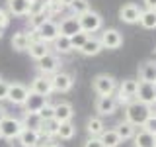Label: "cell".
Here are the masks:
<instances>
[{
  "label": "cell",
  "instance_id": "36",
  "mask_svg": "<svg viewBox=\"0 0 156 147\" xmlns=\"http://www.w3.org/2000/svg\"><path fill=\"white\" fill-rule=\"evenodd\" d=\"M37 114H39V118H41L43 122H47V120H51V118H55V104H49V102H47V104L37 112Z\"/></svg>",
  "mask_w": 156,
  "mask_h": 147
},
{
  "label": "cell",
  "instance_id": "48",
  "mask_svg": "<svg viewBox=\"0 0 156 147\" xmlns=\"http://www.w3.org/2000/svg\"><path fill=\"white\" fill-rule=\"evenodd\" d=\"M0 37H2V32H0Z\"/></svg>",
  "mask_w": 156,
  "mask_h": 147
},
{
  "label": "cell",
  "instance_id": "19",
  "mask_svg": "<svg viewBox=\"0 0 156 147\" xmlns=\"http://www.w3.org/2000/svg\"><path fill=\"white\" fill-rule=\"evenodd\" d=\"M31 8V0H10L8 14L10 16H27Z\"/></svg>",
  "mask_w": 156,
  "mask_h": 147
},
{
  "label": "cell",
  "instance_id": "5",
  "mask_svg": "<svg viewBox=\"0 0 156 147\" xmlns=\"http://www.w3.org/2000/svg\"><path fill=\"white\" fill-rule=\"evenodd\" d=\"M22 122L14 116H6L0 122V139H18V135L22 134Z\"/></svg>",
  "mask_w": 156,
  "mask_h": 147
},
{
  "label": "cell",
  "instance_id": "39",
  "mask_svg": "<svg viewBox=\"0 0 156 147\" xmlns=\"http://www.w3.org/2000/svg\"><path fill=\"white\" fill-rule=\"evenodd\" d=\"M84 147H104V143L100 141V137H88Z\"/></svg>",
  "mask_w": 156,
  "mask_h": 147
},
{
  "label": "cell",
  "instance_id": "14",
  "mask_svg": "<svg viewBox=\"0 0 156 147\" xmlns=\"http://www.w3.org/2000/svg\"><path fill=\"white\" fill-rule=\"evenodd\" d=\"M29 90L35 92V94H41V96L49 98V96L53 94V86H51V81H49V77L37 75V77L31 81V85H29Z\"/></svg>",
  "mask_w": 156,
  "mask_h": 147
},
{
  "label": "cell",
  "instance_id": "33",
  "mask_svg": "<svg viewBox=\"0 0 156 147\" xmlns=\"http://www.w3.org/2000/svg\"><path fill=\"white\" fill-rule=\"evenodd\" d=\"M74 134H76V126L72 124V122H65V124H61V127H58L57 137L62 139V141H68V139L74 137Z\"/></svg>",
  "mask_w": 156,
  "mask_h": 147
},
{
  "label": "cell",
  "instance_id": "32",
  "mask_svg": "<svg viewBox=\"0 0 156 147\" xmlns=\"http://www.w3.org/2000/svg\"><path fill=\"white\" fill-rule=\"evenodd\" d=\"M100 141L104 143V147H119L121 145V139H119V135L115 134V130H105L104 134L100 135Z\"/></svg>",
  "mask_w": 156,
  "mask_h": 147
},
{
  "label": "cell",
  "instance_id": "6",
  "mask_svg": "<svg viewBox=\"0 0 156 147\" xmlns=\"http://www.w3.org/2000/svg\"><path fill=\"white\" fill-rule=\"evenodd\" d=\"M98 39H100V43H101L104 49H119L123 45V33H121L119 29H115V28L104 29Z\"/></svg>",
  "mask_w": 156,
  "mask_h": 147
},
{
  "label": "cell",
  "instance_id": "50",
  "mask_svg": "<svg viewBox=\"0 0 156 147\" xmlns=\"http://www.w3.org/2000/svg\"><path fill=\"white\" fill-rule=\"evenodd\" d=\"M8 2H10V0H8Z\"/></svg>",
  "mask_w": 156,
  "mask_h": 147
},
{
  "label": "cell",
  "instance_id": "11",
  "mask_svg": "<svg viewBox=\"0 0 156 147\" xmlns=\"http://www.w3.org/2000/svg\"><path fill=\"white\" fill-rule=\"evenodd\" d=\"M140 12H143L140 6H136L135 2H127L119 8V20L125 22V24H129V26H133V24H139Z\"/></svg>",
  "mask_w": 156,
  "mask_h": 147
},
{
  "label": "cell",
  "instance_id": "3",
  "mask_svg": "<svg viewBox=\"0 0 156 147\" xmlns=\"http://www.w3.org/2000/svg\"><path fill=\"white\" fill-rule=\"evenodd\" d=\"M92 86H94L98 96H113V92L117 90V81L111 75H96L94 81H92Z\"/></svg>",
  "mask_w": 156,
  "mask_h": 147
},
{
  "label": "cell",
  "instance_id": "49",
  "mask_svg": "<svg viewBox=\"0 0 156 147\" xmlns=\"http://www.w3.org/2000/svg\"><path fill=\"white\" fill-rule=\"evenodd\" d=\"M0 81H2V78H0Z\"/></svg>",
  "mask_w": 156,
  "mask_h": 147
},
{
  "label": "cell",
  "instance_id": "12",
  "mask_svg": "<svg viewBox=\"0 0 156 147\" xmlns=\"http://www.w3.org/2000/svg\"><path fill=\"white\" fill-rule=\"evenodd\" d=\"M80 22H78L76 16H72V14H68V16H65L61 20V24H58V33L65 37H72L76 36V33H80Z\"/></svg>",
  "mask_w": 156,
  "mask_h": 147
},
{
  "label": "cell",
  "instance_id": "31",
  "mask_svg": "<svg viewBox=\"0 0 156 147\" xmlns=\"http://www.w3.org/2000/svg\"><path fill=\"white\" fill-rule=\"evenodd\" d=\"M47 20H49V16H47V10H45V12L29 14V16H27V24H29V28H31V32H37V29L41 28Z\"/></svg>",
  "mask_w": 156,
  "mask_h": 147
},
{
  "label": "cell",
  "instance_id": "37",
  "mask_svg": "<svg viewBox=\"0 0 156 147\" xmlns=\"http://www.w3.org/2000/svg\"><path fill=\"white\" fill-rule=\"evenodd\" d=\"M143 130H146L148 134H152L156 137V114H152L148 120L144 122V124H143Z\"/></svg>",
  "mask_w": 156,
  "mask_h": 147
},
{
  "label": "cell",
  "instance_id": "29",
  "mask_svg": "<svg viewBox=\"0 0 156 147\" xmlns=\"http://www.w3.org/2000/svg\"><path fill=\"white\" fill-rule=\"evenodd\" d=\"M58 127H61V122H57L55 118H51V120H47V122H43V126H41V137H47V139H53V137H57L58 134Z\"/></svg>",
  "mask_w": 156,
  "mask_h": 147
},
{
  "label": "cell",
  "instance_id": "38",
  "mask_svg": "<svg viewBox=\"0 0 156 147\" xmlns=\"http://www.w3.org/2000/svg\"><path fill=\"white\" fill-rule=\"evenodd\" d=\"M10 20H12V16L8 14V10L0 8V32H2V29H6V28L10 26Z\"/></svg>",
  "mask_w": 156,
  "mask_h": 147
},
{
  "label": "cell",
  "instance_id": "27",
  "mask_svg": "<svg viewBox=\"0 0 156 147\" xmlns=\"http://www.w3.org/2000/svg\"><path fill=\"white\" fill-rule=\"evenodd\" d=\"M51 49L55 51V55H68L72 53V45H70V37L58 36L55 41L51 43Z\"/></svg>",
  "mask_w": 156,
  "mask_h": 147
},
{
  "label": "cell",
  "instance_id": "21",
  "mask_svg": "<svg viewBox=\"0 0 156 147\" xmlns=\"http://www.w3.org/2000/svg\"><path fill=\"white\" fill-rule=\"evenodd\" d=\"M47 102H49V100H47L45 96L35 94V92L29 90V96H27V100H26V104H23V108H26V112H33V114H37V112L41 110V108L45 106Z\"/></svg>",
  "mask_w": 156,
  "mask_h": 147
},
{
  "label": "cell",
  "instance_id": "13",
  "mask_svg": "<svg viewBox=\"0 0 156 147\" xmlns=\"http://www.w3.org/2000/svg\"><path fill=\"white\" fill-rule=\"evenodd\" d=\"M117 100L115 96H98L96 98V112L100 116H113L117 110Z\"/></svg>",
  "mask_w": 156,
  "mask_h": 147
},
{
  "label": "cell",
  "instance_id": "40",
  "mask_svg": "<svg viewBox=\"0 0 156 147\" xmlns=\"http://www.w3.org/2000/svg\"><path fill=\"white\" fill-rule=\"evenodd\" d=\"M6 96H8V82L0 81V102L6 100Z\"/></svg>",
  "mask_w": 156,
  "mask_h": 147
},
{
  "label": "cell",
  "instance_id": "25",
  "mask_svg": "<svg viewBox=\"0 0 156 147\" xmlns=\"http://www.w3.org/2000/svg\"><path fill=\"white\" fill-rule=\"evenodd\" d=\"M113 130H115V134L119 135V139L125 141V139H133V135L136 134V130H139V127H135L133 124H129L127 120H123V122H119Z\"/></svg>",
  "mask_w": 156,
  "mask_h": 147
},
{
  "label": "cell",
  "instance_id": "10",
  "mask_svg": "<svg viewBox=\"0 0 156 147\" xmlns=\"http://www.w3.org/2000/svg\"><path fill=\"white\" fill-rule=\"evenodd\" d=\"M35 36H37L39 41H43V43H47V45H49V43H53L58 36H61V33H58V24L55 22V20L49 18L47 22L35 32Z\"/></svg>",
  "mask_w": 156,
  "mask_h": 147
},
{
  "label": "cell",
  "instance_id": "8",
  "mask_svg": "<svg viewBox=\"0 0 156 147\" xmlns=\"http://www.w3.org/2000/svg\"><path fill=\"white\" fill-rule=\"evenodd\" d=\"M27 96H29V86L22 85V82H12V85H8V96H6L8 102H12V104H16V106H23L26 100H27Z\"/></svg>",
  "mask_w": 156,
  "mask_h": 147
},
{
  "label": "cell",
  "instance_id": "17",
  "mask_svg": "<svg viewBox=\"0 0 156 147\" xmlns=\"http://www.w3.org/2000/svg\"><path fill=\"white\" fill-rule=\"evenodd\" d=\"M72 116H74V108H72L70 102H57L55 104V120L65 124V122H72Z\"/></svg>",
  "mask_w": 156,
  "mask_h": 147
},
{
  "label": "cell",
  "instance_id": "24",
  "mask_svg": "<svg viewBox=\"0 0 156 147\" xmlns=\"http://www.w3.org/2000/svg\"><path fill=\"white\" fill-rule=\"evenodd\" d=\"M86 131H88V135H90V137H100V135L105 131V124H104V120H101L100 116L90 118V120L86 122Z\"/></svg>",
  "mask_w": 156,
  "mask_h": 147
},
{
  "label": "cell",
  "instance_id": "46",
  "mask_svg": "<svg viewBox=\"0 0 156 147\" xmlns=\"http://www.w3.org/2000/svg\"><path fill=\"white\" fill-rule=\"evenodd\" d=\"M154 104H156V85H154Z\"/></svg>",
  "mask_w": 156,
  "mask_h": 147
},
{
  "label": "cell",
  "instance_id": "22",
  "mask_svg": "<svg viewBox=\"0 0 156 147\" xmlns=\"http://www.w3.org/2000/svg\"><path fill=\"white\" fill-rule=\"evenodd\" d=\"M20 122H22L23 130H31V131H41V126H43V120L39 118V114H33V112H23Z\"/></svg>",
  "mask_w": 156,
  "mask_h": 147
},
{
  "label": "cell",
  "instance_id": "16",
  "mask_svg": "<svg viewBox=\"0 0 156 147\" xmlns=\"http://www.w3.org/2000/svg\"><path fill=\"white\" fill-rule=\"evenodd\" d=\"M135 100L143 102L146 106H152L154 104V85H150V82H139Z\"/></svg>",
  "mask_w": 156,
  "mask_h": 147
},
{
  "label": "cell",
  "instance_id": "43",
  "mask_svg": "<svg viewBox=\"0 0 156 147\" xmlns=\"http://www.w3.org/2000/svg\"><path fill=\"white\" fill-rule=\"evenodd\" d=\"M55 2L58 4V6H62V8H68L72 4V0H55Z\"/></svg>",
  "mask_w": 156,
  "mask_h": 147
},
{
  "label": "cell",
  "instance_id": "45",
  "mask_svg": "<svg viewBox=\"0 0 156 147\" xmlns=\"http://www.w3.org/2000/svg\"><path fill=\"white\" fill-rule=\"evenodd\" d=\"M6 116H8L6 108H4V106H0V122H2V120H4V118H6Z\"/></svg>",
  "mask_w": 156,
  "mask_h": 147
},
{
  "label": "cell",
  "instance_id": "15",
  "mask_svg": "<svg viewBox=\"0 0 156 147\" xmlns=\"http://www.w3.org/2000/svg\"><path fill=\"white\" fill-rule=\"evenodd\" d=\"M139 82L156 85V61H144L139 67Z\"/></svg>",
  "mask_w": 156,
  "mask_h": 147
},
{
  "label": "cell",
  "instance_id": "47",
  "mask_svg": "<svg viewBox=\"0 0 156 147\" xmlns=\"http://www.w3.org/2000/svg\"><path fill=\"white\" fill-rule=\"evenodd\" d=\"M154 147H156V139H154Z\"/></svg>",
  "mask_w": 156,
  "mask_h": 147
},
{
  "label": "cell",
  "instance_id": "23",
  "mask_svg": "<svg viewBox=\"0 0 156 147\" xmlns=\"http://www.w3.org/2000/svg\"><path fill=\"white\" fill-rule=\"evenodd\" d=\"M29 43H31V36H29L27 32H23V29H20L12 36V47L16 49V51H27Z\"/></svg>",
  "mask_w": 156,
  "mask_h": 147
},
{
  "label": "cell",
  "instance_id": "7",
  "mask_svg": "<svg viewBox=\"0 0 156 147\" xmlns=\"http://www.w3.org/2000/svg\"><path fill=\"white\" fill-rule=\"evenodd\" d=\"M49 81H51L53 92H68L74 86V77H72L70 73H65V71H58L55 75H51Z\"/></svg>",
  "mask_w": 156,
  "mask_h": 147
},
{
  "label": "cell",
  "instance_id": "4",
  "mask_svg": "<svg viewBox=\"0 0 156 147\" xmlns=\"http://www.w3.org/2000/svg\"><path fill=\"white\" fill-rule=\"evenodd\" d=\"M78 22H80V29L84 33H88V36L96 33L98 29H101V26H104V18L98 12H94V10H88L86 14L78 16Z\"/></svg>",
  "mask_w": 156,
  "mask_h": 147
},
{
  "label": "cell",
  "instance_id": "42",
  "mask_svg": "<svg viewBox=\"0 0 156 147\" xmlns=\"http://www.w3.org/2000/svg\"><path fill=\"white\" fill-rule=\"evenodd\" d=\"M144 10H156V0H143Z\"/></svg>",
  "mask_w": 156,
  "mask_h": 147
},
{
  "label": "cell",
  "instance_id": "30",
  "mask_svg": "<svg viewBox=\"0 0 156 147\" xmlns=\"http://www.w3.org/2000/svg\"><path fill=\"white\" fill-rule=\"evenodd\" d=\"M139 24L144 29H156V10H143L139 18Z\"/></svg>",
  "mask_w": 156,
  "mask_h": 147
},
{
  "label": "cell",
  "instance_id": "9",
  "mask_svg": "<svg viewBox=\"0 0 156 147\" xmlns=\"http://www.w3.org/2000/svg\"><path fill=\"white\" fill-rule=\"evenodd\" d=\"M61 65L62 63H61V59H58V55L49 53L41 61H37V71H39V75H43V77H51V75H55V73H58Z\"/></svg>",
  "mask_w": 156,
  "mask_h": 147
},
{
  "label": "cell",
  "instance_id": "41",
  "mask_svg": "<svg viewBox=\"0 0 156 147\" xmlns=\"http://www.w3.org/2000/svg\"><path fill=\"white\" fill-rule=\"evenodd\" d=\"M31 2H33V4H37V6H41V8H45V10H47V8L51 6L53 2H55V0H31Z\"/></svg>",
  "mask_w": 156,
  "mask_h": 147
},
{
  "label": "cell",
  "instance_id": "1",
  "mask_svg": "<svg viewBox=\"0 0 156 147\" xmlns=\"http://www.w3.org/2000/svg\"><path fill=\"white\" fill-rule=\"evenodd\" d=\"M152 114H154L152 108L143 104V102H139V100H133L125 106V120L129 122V124H133L135 127H143V124Z\"/></svg>",
  "mask_w": 156,
  "mask_h": 147
},
{
  "label": "cell",
  "instance_id": "44",
  "mask_svg": "<svg viewBox=\"0 0 156 147\" xmlns=\"http://www.w3.org/2000/svg\"><path fill=\"white\" fill-rule=\"evenodd\" d=\"M39 147H61V145H58V143H55V141H51V139H47L45 143H41Z\"/></svg>",
  "mask_w": 156,
  "mask_h": 147
},
{
  "label": "cell",
  "instance_id": "34",
  "mask_svg": "<svg viewBox=\"0 0 156 147\" xmlns=\"http://www.w3.org/2000/svg\"><path fill=\"white\" fill-rule=\"evenodd\" d=\"M68 8H70V14H72V16H76V18L82 16V14H86L88 10H92L88 0H72V4Z\"/></svg>",
  "mask_w": 156,
  "mask_h": 147
},
{
  "label": "cell",
  "instance_id": "26",
  "mask_svg": "<svg viewBox=\"0 0 156 147\" xmlns=\"http://www.w3.org/2000/svg\"><path fill=\"white\" fill-rule=\"evenodd\" d=\"M154 139H156V137L152 134H148L146 130H143V127H139L136 134L133 135L135 147H154Z\"/></svg>",
  "mask_w": 156,
  "mask_h": 147
},
{
  "label": "cell",
  "instance_id": "28",
  "mask_svg": "<svg viewBox=\"0 0 156 147\" xmlns=\"http://www.w3.org/2000/svg\"><path fill=\"white\" fill-rule=\"evenodd\" d=\"M101 43H100V39L98 37H94V36H90L88 37V41L84 43V45H82V49H80V53L84 57H94V55H98V53L101 51Z\"/></svg>",
  "mask_w": 156,
  "mask_h": 147
},
{
  "label": "cell",
  "instance_id": "35",
  "mask_svg": "<svg viewBox=\"0 0 156 147\" xmlns=\"http://www.w3.org/2000/svg\"><path fill=\"white\" fill-rule=\"evenodd\" d=\"M88 37H90V36H88V33H84V32H80V33H76V36H72V37H70L72 51H74V49H76V51H80L82 45L88 41Z\"/></svg>",
  "mask_w": 156,
  "mask_h": 147
},
{
  "label": "cell",
  "instance_id": "20",
  "mask_svg": "<svg viewBox=\"0 0 156 147\" xmlns=\"http://www.w3.org/2000/svg\"><path fill=\"white\" fill-rule=\"evenodd\" d=\"M27 53H29V57H31V59H35V61H41L45 55H49V53H51V47H49L47 43H43V41H39V39H35V41L29 43Z\"/></svg>",
  "mask_w": 156,
  "mask_h": 147
},
{
  "label": "cell",
  "instance_id": "18",
  "mask_svg": "<svg viewBox=\"0 0 156 147\" xmlns=\"http://www.w3.org/2000/svg\"><path fill=\"white\" fill-rule=\"evenodd\" d=\"M18 143L22 147H39L41 145V134L31 130H22V134L18 135Z\"/></svg>",
  "mask_w": 156,
  "mask_h": 147
},
{
  "label": "cell",
  "instance_id": "2",
  "mask_svg": "<svg viewBox=\"0 0 156 147\" xmlns=\"http://www.w3.org/2000/svg\"><path fill=\"white\" fill-rule=\"evenodd\" d=\"M136 88H139V81L136 78H125V81H121V85L117 86V104H129L131 100H135L136 98Z\"/></svg>",
  "mask_w": 156,
  "mask_h": 147
}]
</instances>
